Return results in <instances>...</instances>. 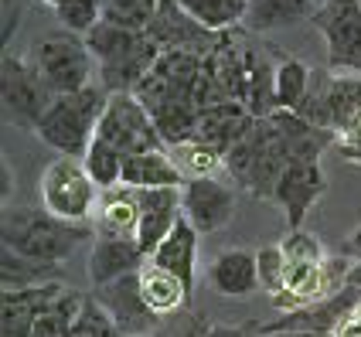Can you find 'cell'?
Listing matches in <instances>:
<instances>
[{"label":"cell","instance_id":"1","mask_svg":"<svg viewBox=\"0 0 361 337\" xmlns=\"http://www.w3.org/2000/svg\"><path fill=\"white\" fill-rule=\"evenodd\" d=\"M85 238H96L92 225H75L48 215L44 208H11L4 215V252L59 269Z\"/></svg>","mask_w":361,"mask_h":337},{"label":"cell","instance_id":"2","mask_svg":"<svg viewBox=\"0 0 361 337\" xmlns=\"http://www.w3.org/2000/svg\"><path fill=\"white\" fill-rule=\"evenodd\" d=\"M85 44L96 59V75H99V85L106 92H133L164 55L150 35L123 31L106 20H99L85 35Z\"/></svg>","mask_w":361,"mask_h":337},{"label":"cell","instance_id":"3","mask_svg":"<svg viewBox=\"0 0 361 337\" xmlns=\"http://www.w3.org/2000/svg\"><path fill=\"white\" fill-rule=\"evenodd\" d=\"M106 102H109V92L102 85H85L82 92H72V96H55L51 109L38 123L35 137L44 147H51L59 157L82 160L89 143L96 140Z\"/></svg>","mask_w":361,"mask_h":337},{"label":"cell","instance_id":"4","mask_svg":"<svg viewBox=\"0 0 361 337\" xmlns=\"http://www.w3.org/2000/svg\"><path fill=\"white\" fill-rule=\"evenodd\" d=\"M286 167H290V160H286V150H283L280 130L273 126L269 116L256 119L252 130L225 154L228 178L259 201H273L276 184L286 174Z\"/></svg>","mask_w":361,"mask_h":337},{"label":"cell","instance_id":"5","mask_svg":"<svg viewBox=\"0 0 361 337\" xmlns=\"http://www.w3.org/2000/svg\"><path fill=\"white\" fill-rule=\"evenodd\" d=\"M24 59L41 75V82L51 89V96H72V92H82L85 85H92L96 59H92L85 38L65 31V27L35 38Z\"/></svg>","mask_w":361,"mask_h":337},{"label":"cell","instance_id":"6","mask_svg":"<svg viewBox=\"0 0 361 337\" xmlns=\"http://www.w3.org/2000/svg\"><path fill=\"white\" fill-rule=\"evenodd\" d=\"M38 195H41V208L48 215H55L61 221H75V225H92L102 198L96 180L89 178V171L75 157L51 160L44 167V174H41Z\"/></svg>","mask_w":361,"mask_h":337},{"label":"cell","instance_id":"7","mask_svg":"<svg viewBox=\"0 0 361 337\" xmlns=\"http://www.w3.org/2000/svg\"><path fill=\"white\" fill-rule=\"evenodd\" d=\"M293 113L307 119L310 126H321V130H331L334 137H341L361 116V75L314 68L310 92Z\"/></svg>","mask_w":361,"mask_h":337},{"label":"cell","instance_id":"8","mask_svg":"<svg viewBox=\"0 0 361 337\" xmlns=\"http://www.w3.org/2000/svg\"><path fill=\"white\" fill-rule=\"evenodd\" d=\"M0 99H4V119L18 130L35 133L44 113L51 109V89L41 82V75L27 65L24 55H4L0 61Z\"/></svg>","mask_w":361,"mask_h":337},{"label":"cell","instance_id":"9","mask_svg":"<svg viewBox=\"0 0 361 337\" xmlns=\"http://www.w3.org/2000/svg\"><path fill=\"white\" fill-rule=\"evenodd\" d=\"M96 137L113 143L123 157L147 154V150H167L150 113L143 109V102L133 92H109V102L102 109Z\"/></svg>","mask_w":361,"mask_h":337},{"label":"cell","instance_id":"10","mask_svg":"<svg viewBox=\"0 0 361 337\" xmlns=\"http://www.w3.org/2000/svg\"><path fill=\"white\" fill-rule=\"evenodd\" d=\"M310 24L324 38L327 68L361 75V0H334L317 7Z\"/></svg>","mask_w":361,"mask_h":337},{"label":"cell","instance_id":"11","mask_svg":"<svg viewBox=\"0 0 361 337\" xmlns=\"http://www.w3.org/2000/svg\"><path fill=\"white\" fill-rule=\"evenodd\" d=\"M180 212L198 228V235H215L235 215V191L221 178L184 180L180 184Z\"/></svg>","mask_w":361,"mask_h":337},{"label":"cell","instance_id":"12","mask_svg":"<svg viewBox=\"0 0 361 337\" xmlns=\"http://www.w3.org/2000/svg\"><path fill=\"white\" fill-rule=\"evenodd\" d=\"M147 35L154 38V44H157L161 51H188V55H201V59H204L221 38L215 31L201 27L178 0H161V11H157V18H154Z\"/></svg>","mask_w":361,"mask_h":337},{"label":"cell","instance_id":"13","mask_svg":"<svg viewBox=\"0 0 361 337\" xmlns=\"http://www.w3.org/2000/svg\"><path fill=\"white\" fill-rule=\"evenodd\" d=\"M327 191V178H324L321 164H290L286 174L276 184L273 204L283 212V219L290 225V232L303 228V219L310 215V208L321 201Z\"/></svg>","mask_w":361,"mask_h":337},{"label":"cell","instance_id":"14","mask_svg":"<svg viewBox=\"0 0 361 337\" xmlns=\"http://www.w3.org/2000/svg\"><path fill=\"white\" fill-rule=\"evenodd\" d=\"M96 300L102 303V310L113 317V324L120 327V337H143L161 320L147 307V300L140 293V273L137 276H123L116 283H109V286H99Z\"/></svg>","mask_w":361,"mask_h":337},{"label":"cell","instance_id":"15","mask_svg":"<svg viewBox=\"0 0 361 337\" xmlns=\"http://www.w3.org/2000/svg\"><path fill=\"white\" fill-rule=\"evenodd\" d=\"M361 303V290H341L338 297L321 300V303H310L303 310H293V314H280V320L273 324H262L256 327L262 337L266 334H283V331H314V334H334L341 327V320Z\"/></svg>","mask_w":361,"mask_h":337},{"label":"cell","instance_id":"16","mask_svg":"<svg viewBox=\"0 0 361 337\" xmlns=\"http://www.w3.org/2000/svg\"><path fill=\"white\" fill-rule=\"evenodd\" d=\"M140 201V225H137V242L143 256L150 259L157 252L164 238L174 232V225L184 219L180 212V188H157V191H137Z\"/></svg>","mask_w":361,"mask_h":337},{"label":"cell","instance_id":"17","mask_svg":"<svg viewBox=\"0 0 361 337\" xmlns=\"http://www.w3.org/2000/svg\"><path fill=\"white\" fill-rule=\"evenodd\" d=\"M150 259L143 256L137 238H92V252H89V279L92 286H109L123 276H137Z\"/></svg>","mask_w":361,"mask_h":337},{"label":"cell","instance_id":"18","mask_svg":"<svg viewBox=\"0 0 361 337\" xmlns=\"http://www.w3.org/2000/svg\"><path fill=\"white\" fill-rule=\"evenodd\" d=\"M61 293V283H38L24 290H4L0 300V337H31L41 310Z\"/></svg>","mask_w":361,"mask_h":337},{"label":"cell","instance_id":"19","mask_svg":"<svg viewBox=\"0 0 361 337\" xmlns=\"http://www.w3.org/2000/svg\"><path fill=\"white\" fill-rule=\"evenodd\" d=\"M208 286L219 293V297H232V300H245L259 290V266H256V252L249 249H221L219 256L208 262Z\"/></svg>","mask_w":361,"mask_h":337},{"label":"cell","instance_id":"20","mask_svg":"<svg viewBox=\"0 0 361 337\" xmlns=\"http://www.w3.org/2000/svg\"><path fill=\"white\" fill-rule=\"evenodd\" d=\"M252 123H256V116H252L242 102H219V106L201 109L198 133H195V137L204 140V143H212L221 154H228V150L252 130Z\"/></svg>","mask_w":361,"mask_h":337},{"label":"cell","instance_id":"21","mask_svg":"<svg viewBox=\"0 0 361 337\" xmlns=\"http://www.w3.org/2000/svg\"><path fill=\"white\" fill-rule=\"evenodd\" d=\"M137 225H140V201L133 188H113L102 191L96 219H92V232L99 238H137Z\"/></svg>","mask_w":361,"mask_h":337},{"label":"cell","instance_id":"22","mask_svg":"<svg viewBox=\"0 0 361 337\" xmlns=\"http://www.w3.org/2000/svg\"><path fill=\"white\" fill-rule=\"evenodd\" d=\"M198 242H201L198 228L188 219H180L178 225H174V232L157 245V252L150 256V262L167 269V273H174V276L184 279V283L195 290V276H198Z\"/></svg>","mask_w":361,"mask_h":337},{"label":"cell","instance_id":"23","mask_svg":"<svg viewBox=\"0 0 361 337\" xmlns=\"http://www.w3.org/2000/svg\"><path fill=\"white\" fill-rule=\"evenodd\" d=\"M178 164L171 157V150H147L123 160V188L133 191H157V188H180Z\"/></svg>","mask_w":361,"mask_h":337},{"label":"cell","instance_id":"24","mask_svg":"<svg viewBox=\"0 0 361 337\" xmlns=\"http://www.w3.org/2000/svg\"><path fill=\"white\" fill-rule=\"evenodd\" d=\"M314 11L317 7L310 0H245L242 31L269 35V31H280V27H293L300 20H310Z\"/></svg>","mask_w":361,"mask_h":337},{"label":"cell","instance_id":"25","mask_svg":"<svg viewBox=\"0 0 361 337\" xmlns=\"http://www.w3.org/2000/svg\"><path fill=\"white\" fill-rule=\"evenodd\" d=\"M280 249H283V259H286V286H283L280 293L300 290L303 283L321 269L324 259L331 256V252L324 249L321 238L314 235V232H303V228L290 232V235L280 242Z\"/></svg>","mask_w":361,"mask_h":337},{"label":"cell","instance_id":"26","mask_svg":"<svg viewBox=\"0 0 361 337\" xmlns=\"http://www.w3.org/2000/svg\"><path fill=\"white\" fill-rule=\"evenodd\" d=\"M140 293L147 300V307L157 314V317H171V314H178L188 307V300H191V286L178 279L174 273H167L161 266H154V262H147L140 269Z\"/></svg>","mask_w":361,"mask_h":337},{"label":"cell","instance_id":"27","mask_svg":"<svg viewBox=\"0 0 361 337\" xmlns=\"http://www.w3.org/2000/svg\"><path fill=\"white\" fill-rule=\"evenodd\" d=\"M171 157L178 164L180 178L184 180H198V178H219V171H225V154L215 150L204 140H184L178 147H171Z\"/></svg>","mask_w":361,"mask_h":337},{"label":"cell","instance_id":"28","mask_svg":"<svg viewBox=\"0 0 361 337\" xmlns=\"http://www.w3.org/2000/svg\"><path fill=\"white\" fill-rule=\"evenodd\" d=\"M310 82H314V68L307 61L293 59V55H280L276 59V106L293 113L307 99Z\"/></svg>","mask_w":361,"mask_h":337},{"label":"cell","instance_id":"29","mask_svg":"<svg viewBox=\"0 0 361 337\" xmlns=\"http://www.w3.org/2000/svg\"><path fill=\"white\" fill-rule=\"evenodd\" d=\"M178 4L201 27H208L215 35L242 27V14H245V0H178Z\"/></svg>","mask_w":361,"mask_h":337},{"label":"cell","instance_id":"30","mask_svg":"<svg viewBox=\"0 0 361 337\" xmlns=\"http://www.w3.org/2000/svg\"><path fill=\"white\" fill-rule=\"evenodd\" d=\"M82 303H85V297H82L79 290L61 286L59 297L41 310V317H38V324H35V334L31 337H65L68 334V327L79 320Z\"/></svg>","mask_w":361,"mask_h":337},{"label":"cell","instance_id":"31","mask_svg":"<svg viewBox=\"0 0 361 337\" xmlns=\"http://www.w3.org/2000/svg\"><path fill=\"white\" fill-rule=\"evenodd\" d=\"M123 160L126 157H123L113 143H106L102 137H96L89 143L85 157H82V167L89 171V178L96 180L99 191H113V188L123 184Z\"/></svg>","mask_w":361,"mask_h":337},{"label":"cell","instance_id":"32","mask_svg":"<svg viewBox=\"0 0 361 337\" xmlns=\"http://www.w3.org/2000/svg\"><path fill=\"white\" fill-rule=\"evenodd\" d=\"M157 11H161V0H102V20L123 31H137V35L150 31Z\"/></svg>","mask_w":361,"mask_h":337},{"label":"cell","instance_id":"33","mask_svg":"<svg viewBox=\"0 0 361 337\" xmlns=\"http://www.w3.org/2000/svg\"><path fill=\"white\" fill-rule=\"evenodd\" d=\"M65 337H120V327H116V324H113V317L102 310L99 300L85 297L79 320L68 327V334H65Z\"/></svg>","mask_w":361,"mask_h":337},{"label":"cell","instance_id":"34","mask_svg":"<svg viewBox=\"0 0 361 337\" xmlns=\"http://www.w3.org/2000/svg\"><path fill=\"white\" fill-rule=\"evenodd\" d=\"M55 14H59L65 31L85 38V35L102 20V0H68L61 11H55Z\"/></svg>","mask_w":361,"mask_h":337},{"label":"cell","instance_id":"35","mask_svg":"<svg viewBox=\"0 0 361 337\" xmlns=\"http://www.w3.org/2000/svg\"><path fill=\"white\" fill-rule=\"evenodd\" d=\"M256 266H259V290H266L269 297L286 286V259H283L280 242L276 245H262L256 252Z\"/></svg>","mask_w":361,"mask_h":337},{"label":"cell","instance_id":"36","mask_svg":"<svg viewBox=\"0 0 361 337\" xmlns=\"http://www.w3.org/2000/svg\"><path fill=\"white\" fill-rule=\"evenodd\" d=\"M334 337H361V303L341 320V327L334 331Z\"/></svg>","mask_w":361,"mask_h":337},{"label":"cell","instance_id":"37","mask_svg":"<svg viewBox=\"0 0 361 337\" xmlns=\"http://www.w3.org/2000/svg\"><path fill=\"white\" fill-rule=\"evenodd\" d=\"M212 337H262L259 331L252 327H235V324H215L212 327Z\"/></svg>","mask_w":361,"mask_h":337},{"label":"cell","instance_id":"38","mask_svg":"<svg viewBox=\"0 0 361 337\" xmlns=\"http://www.w3.org/2000/svg\"><path fill=\"white\" fill-rule=\"evenodd\" d=\"M212 327H215V324L208 317H191V324H188L178 337H212Z\"/></svg>","mask_w":361,"mask_h":337},{"label":"cell","instance_id":"39","mask_svg":"<svg viewBox=\"0 0 361 337\" xmlns=\"http://www.w3.org/2000/svg\"><path fill=\"white\" fill-rule=\"evenodd\" d=\"M338 154H341L348 164H358L361 167V140L358 143H338Z\"/></svg>","mask_w":361,"mask_h":337},{"label":"cell","instance_id":"40","mask_svg":"<svg viewBox=\"0 0 361 337\" xmlns=\"http://www.w3.org/2000/svg\"><path fill=\"white\" fill-rule=\"evenodd\" d=\"M344 252L361 262V225L355 228V232H351V235H348V242H344Z\"/></svg>","mask_w":361,"mask_h":337},{"label":"cell","instance_id":"41","mask_svg":"<svg viewBox=\"0 0 361 337\" xmlns=\"http://www.w3.org/2000/svg\"><path fill=\"white\" fill-rule=\"evenodd\" d=\"M358 140H361V116L355 119V123H351L348 130H344L341 137H338V143H358Z\"/></svg>","mask_w":361,"mask_h":337},{"label":"cell","instance_id":"42","mask_svg":"<svg viewBox=\"0 0 361 337\" xmlns=\"http://www.w3.org/2000/svg\"><path fill=\"white\" fill-rule=\"evenodd\" d=\"M14 195V174H11V167L4 164V201Z\"/></svg>","mask_w":361,"mask_h":337},{"label":"cell","instance_id":"43","mask_svg":"<svg viewBox=\"0 0 361 337\" xmlns=\"http://www.w3.org/2000/svg\"><path fill=\"white\" fill-rule=\"evenodd\" d=\"M266 337H334V334H314V331H283V334H266Z\"/></svg>","mask_w":361,"mask_h":337},{"label":"cell","instance_id":"44","mask_svg":"<svg viewBox=\"0 0 361 337\" xmlns=\"http://www.w3.org/2000/svg\"><path fill=\"white\" fill-rule=\"evenodd\" d=\"M348 286L351 290H361V262L355 259V269H351V276H348Z\"/></svg>","mask_w":361,"mask_h":337},{"label":"cell","instance_id":"45","mask_svg":"<svg viewBox=\"0 0 361 337\" xmlns=\"http://www.w3.org/2000/svg\"><path fill=\"white\" fill-rule=\"evenodd\" d=\"M38 4H44V7H51V11H61L68 0H38Z\"/></svg>","mask_w":361,"mask_h":337},{"label":"cell","instance_id":"46","mask_svg":"<svg viewBox=\"0 0 361 337\" xmlns=\"http://www.w3.org/2000/svg\"><path fill=\"white\" fill-rule=\"evenodd\" d=\"M314 7H327V4H334V0H310Z\"/></svg>","mask_w":361,"mask_h":337},{"label":"cell","instance_id":"47","mask_svg":"<svg viewBox=\"0 0 361 337\" xmlns=\"http://www.w3.org/2000/svg\"><path fill=\"white\" fill-rule=\"evenodd\" d=\"M143 337H147V334H143Z\"/></svg>","mask_w":361,"mask_h":337}]
</instances>
